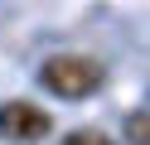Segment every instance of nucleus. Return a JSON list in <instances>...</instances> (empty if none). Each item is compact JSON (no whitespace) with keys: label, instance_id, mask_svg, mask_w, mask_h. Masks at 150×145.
I'll use <instances>...</instances> for the list:
<instances>
[{"label":"nucleus","instance_id":"f257e3e1","mask_svg":"<svg viewBox=\"0 0 150 145\" xmlns=\"http://www.w3.org/2000/svg\"><path fill=\"white\" fill-rule=\"evenodd\" d=\"M39 82L49 87L53 97H68V102H78V97L102 92V82H107V68H102L97 58H87V53H53L49 63L39 68Z\"/></svg>","mask_w":150,"mask_h":145},{"label":"nucleus","instance_id":"f03ea898","mask_svg":"<svg viewBox=\"0 0 150 145\" xmlns=\"http://www.w3.org/2000/svg\"><path fill=\"white\" fill-rule=\"evenodd\" d=\"M49 131H53V116L44 111V106L24 102V97L0 102V135H5V140H15V145H39Z\"/></svg>","mask_w":150,"mask_h":145},{"label":"nucleus","instance_id":"7ed1b4c3","mask_svg":"<svg viewBox=\"0 0 150 145\" xmlns=\"http://www.w3.org/2000/svg\"><path fill=\"white\" fill-rule=\"evenodd\" d=\"M58 145H116L107 131H97V126H78V131L58 135Z\"/></svg>","mask_w":150,"mask_h":145},{"label":"nucleus","instance_id":"20e7f679","mask_svg":"<svg viewBox=\"0 0 150 145\" xmlns=\"http://www.w3.org/2000/svg\"><path fill=\"white\" fill-rule=\"evenodd\" d=\"M126 145H150V111L126 116Z\"/></svg>","mask_w":150,"mask_h":145}]
</instances>
